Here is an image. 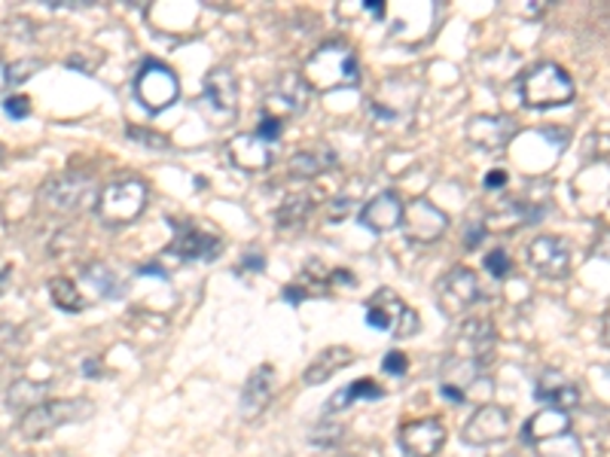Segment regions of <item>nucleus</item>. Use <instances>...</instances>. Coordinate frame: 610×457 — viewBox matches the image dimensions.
<instances>
[{
  "mask_svg": "<svg viewBox=\"0 0 610 457\" xmlns=\"http://www.w3.org/2000/svg\"><path fill=\"white\" fill-rule=\"evenodd\" d=\"M482 235H486V226H482V223H470V226H467L464 244L467 247H477L479 241H482Z\"/></svg>",
  "mask_w": 610,
  "mask_h": 457,
  "instance_id": "nucleus-38",
  "label": "nucleus"
},
{
  "mask_svg": "<svg viewBox=\"0 0 610 457\" xmlns=\"http://www.w3.org/2000/svg\"><path fill=\"white\" fill-rule=\"evenodd\" d=\"M382 397H384L382 385H376L372 378H358V382H351V385H346L342 390H336V397L327 399V406H323V409L339 412V409H346V406H351V403H360V399H382Z\"/></svg>",
  "mask_w": 610,
  "mask_h": 457,
  "instance_id": "nucleus-26",
  "label": "nucleus"
},
{
  "mask_svg": "<svg viewBox=\"0 0 610 457\" xmlns=\"http://www.w3.org/2000/svg\"><path fill=\"white\" fill-rule=\"evenodd\" d=\"M397 439L407 457H437L446 446V427L437 418H419L403 424Z\"/></svg>",
  "mask_w": 610,
  "mask_h": 457,
  "instance_id": "nucleus-12",
  "label": "nucleus"
},
{
  "mask_svg": "<svg viewBox=\"0 0 610 457\" xmlns=\"http://www.w3.org/2000/svg\"><path fill=\"white\" fill-rule=\"evenodd\" d=\"M400 226H403V235L416 244H431V241L443 238L446 226H449V217L446 211L428 202V199H412L403 205V217H400Z\"/></svg>",
  "mask_w": 610,
  "mask_h": 457,
  "instance_id": "nucleus-10",
  "label": "nucleus"
},
{
  "mask_svg": "<svg viewBox=\"0 0 610 457\" xmlns=\"http://www.w3.org/2000/svg\"><path fill=\"white\" fill-rule=\"evenodd\" d=\"M354 363V351L346 348V345H330V348H323L314 360L309 363V369L302 373V382L306 385H323V382H330L339 369H346Z\"/></svg>",
  "mask_w": 610,
  "mask_h": 457,
  "instance_id": "nucleus-22",
  "label": "nucleus"
},
{
  "mask_svg": "<svg viewBox=\"0 0 610 457\" xmlns=\"http://www.w3.org/2000/svg\"><path fill=\"white\" fill-rule=\"evenodd\" d=\"M96 406L86 403V399H49V403H37L34 409L24 412V418L19 422V434L34 443V439H43L52 430H59L64 424L83 422L86 415H92Z\"/></svg>",
  "mask_w": 610,
  "mask_h": 457,
  "instance_id": "nucleus-4",
  "label": "nucleus"
},
{
  "mask_svg": "<svg viewBox=\"0 0 610 457\" xmlns=\"http://www.w3.org/2000/svg\"><path fill=\"white\" fill-rule=\"evenodd\" d=\"M367 324L379 333H391L394 338H409L419 333V314L397 296L394 290H376L367 302Z\"/></svg>",
  "mask_w": 610,
  "mask_h": 457,
  "instance_id": "nucleus-6",
  "label": "nucleus"
},
{
  "mask_svg": "<svg viewBox=\"0 0 610 457\" xmlns=\"http://www.w3.org/2000/svg\"><path fill=\"white\" fill-rule=\"evenodd\" d=\"M83 281L89 284V287L96 290L98 296H104V299H122V293H126V284L120 281V275L101 263L86 265Z\"/></svg>",
  "mask_w": 610,
  "mask_h": 457,
  "instance_id": "nucleus-27",
  "label": "nucleus"
},
{
  "mask_svg": "<svg viewBox=\"0 0 610 457\" xmlns=\"http://www.w3.org/2000/svg\"><path fill=\"white\" fill-rule=\"evenodd\" d=\"M482 186H486V190H503V186H507V171H503V169H491L489 174H486V181H482Z\"/></svg>",
  "mask_w": 610,
  "mask_h": 457,
  "instance_id": "nucleus-37",
  "label": "nucleus"
},
{
  "mask_svg": "<svg viewBox=\"0 0 610 457\" xmlns=\"http://www.w3.org/2000/svg\"><path fill=\"white\" fill-rule=\"evenodd\" d=\"M461 354L464 357H473L477 363H486L494 354V326L486 317H473L461 326Z\"/></svg>",
  "mask_w": 610,
  "mask_h": 457,
  "instance_id": "nucleus-23",
  "label": "nucleus"
},
{
  "mask_svg": "<svg viewBox=\"0 0 610 457\" xmlns=\"http://www.w3.org/2000/svg\"><path fill=\"white\" fill-rule=\"evenodd\" d=\"M528 263L540 275L564 277L571 272V251L556 235H538V238L528 244Z\"/></svg>",
  "mask_w": 610,
  "mask_h": 457,
  "instance_id": "nucleus-15",
  "label": "nucleus"
},
{
  "mask_svg": "<svg viewBox=\"0 0 610 457\" xmlns=\"http://www.w3.org/2000/svg\"><path fill=\"white\" fill-rule=\"evenodd\" d=\"M336 162L333 150L327 146H314V150H300L297 156L290 159V174L293 177H318Z\"/></svg>",
  "mask_w": 610,
  "mask_h": 457,
  "instance_id": "nucleus-25",
  "label": "nucleus"
},
{
  "mask_svg": "<svg viewBox=\"0 0 610 457\" xmlns=\"http://www.w3.org/2000/svg\"><path fill=\"white\" fill-rule=\"evenodd\" d=\"M43 68V61L37 59H22L12 61L10 68H3V77H0V89H12V85H22L31 73H37Z\"/></svg>",
  "mask_w": 610,
  "mask_h": 457,
  "instance_id": "nucleus-31",
  "label": "nucleus"
},
{
  "mask_svg": "<svg viewBox=\"0 0 610 457\" xmlns=\"http://www.w3.org/2000/svg\"><path fill=\"white\" fill-rule=\"evenodd\" d=\"M3 113H7L10 120H28V116H31V101L24 95H10L3 101Z\"/></svg>",
  "mask_w": 610,
  "mask_h": 457,
  "instance_id": "nucleus-33",
  "label": "nucleus"
},
{
  "mask_svg": "<svg viewBox=\"0 0 610 457\" xmlns=\"http://www.w3.org/2000/svg\"><path fill=\"white\" fill-rule=\"evenodd\" d=\"M199 110L214 129L236 122V113H239V80H236V73L229 68L208 71L202 83V98H199Z\"/></svg>",
  "mask_w": 610,
  "mask_h": 457,
  "instance_id": "nucleus-5",
  "label": "nucleus"
},
{
  "mask_svg": "<svg viewBox=\"0 0 610 457\" xmlns=\"http://www.w3.org/2000/svg\"><path fill=\"white\" fill-rule=\"evenodd\" d=\"M311 211L309 195H290L284 199V205L278 207V226H297L306 220V214Z\"/></svg>",
  "mask_w": 610,
  "mask_h": 457,
  "instance_id": "nucleus-30",
  "label": "nucleus"
},
{
  "mask_svg": "<svg viewBox=\"0 0 610 457\" xmlns=\"http://www.w3.org/2000/svg\"><path fill=\"white\" fill-rule=\"evenodd\" d=\"M147 183L141 177H120L104 186L96 199V211L104 226H129L144 214Z\"/></svg>",
  "mask_w": 610,
  "mask_h": 457,
  "instance_id": "nucleus-3",
  "label": "nucleus"
},
{
  "mask_svg": "<svg viewBox=\"0 0 610 457\" xmlns=\"http://www.w3.org/2000/svg\"><path fill=\"white\" fill-rule=\"evenodd\" d=\"M604 342L610 345V317H604Z\"/></svg>",
  "mask_w": 610,
  "mask_h": 457,
  "instance_id": "nucleus-40",
  "label": "nucleus"
},
{
  "mask_svg": "<svg viewBox=\"0 0 610 457\" xmlns=\"http://www.w3.org/2000/svg\"><path fill=\"white\" fill-rule=\"evenodd\" d=\"M96 195V183L77 174V171H64V174H52L43 190H40V205L52 211V214H77L83 211Z\"/></svg>",
  "mask_w": 610,
  "mask_h": 457,
  "instance_id": "nucleus-7",
  "label": "nucleus"
},
{
  "mask_svg": "<svg viewBox=\"0 0 610 457\" xmlns=\"http://www.w3.org/2000/svg\"><path fill=\"white\" fill-rule=\"evenodd\" d=\"M510 430V415L501 406H482V409L473 412V418L464 424V436L467 446H494L501 443L503 436Z\"/></svg>",
  "mask_w": 610,
  "mask_h": 457,
  "instance_id": "nucleus-16",
  "label": "nucleus"
},
{
  "mask_svg": "<svg viewBox=\"0 0 610 457\" xmlns=\"http://www.w3.org/2000/svg\"><path fill=\"white\" fill-rule=\"evenodd\" d=\"M171 232H174V241H171V253H178L180 260H214L220 256V238L204 232V228L192 226L190 220H171Z\"/></svg>",
  "mask_w": 610,
  "mask_h": 457,
  "instance_id": "nucleus-14",
  "label": "nucleus"
},
{
  "mask_svg": "<svg viewBox=\"0 0 610 457\" xmlns=\"http://www.w3.org/2000/svg\"><path fill=\"white\" fill-rule=\"evenodd\" d=\"M227 150L229 159H232V165L241 171H263L269 169V162H272L269 144L260 141L257 134H239V138H232Z\"/></svg>",
  "mask_w": 610,
  "mask_h": 457,
  "instance_id": "nucleus-21",
  "label": "nucleus"
},
{
  "mask_svg": "<svg viewBox=\"0 0 610 457\" xmlns=\"http://www.w3.org/2000/svg\"><path fill=\"white\" fill-rule=\"evenodd\" d=\"M407 366H409V357L403 354V351H388V354H384L382 369L388 375H407Z\"/></svg>",
  "mask_w": 610,
  "mask_h": 457,
  "instance_id": "nucleus-35",
  "label": "nucleus"
},
{
  "mask_svg": "<svg viewBox=\"0 0 610 457\" xmlns=\"http://www.w3.org/2000/svg\"><path fill=\"white\" fill-rule=\"evenodd\" d=\"M538 457H583V448H580V439H577L571 430L568 434L552 436V439H543L538 443Z\"/></svg>",
  "mask_w": 610,
  "mask_h": 457,
  "instance_id": "nucleus-29",
  "label": "nucleus"
},
{
  "mask_svg": "<svg viewBox=\"0 0 610 457\" xmlns=\"http://www.w3.org/2000/svg\"><path fill=\"white\" fill-rule=\"evenodd\" d=\"M479 373H482V363H477L473 357H464V354H458L456 360H446L443 375H440L443 397L452 399V403H464L467 394L477 387Z\"/></svg>",
  "mask_w": 610,
  "mask_h": 457,
  "instance_id": "nucleus-17",
  "label": "nucleus"
},
{
  "mask_svg": "<svg viewBox=\"0 0 610 457\" xmlns=\"http://www.w3.org/2000/svg\"><path fill=\"white\" fill-rule=\"evenodd\" d=\"M49 296H52V305L61 312L77 314L86 308V296L77 290L71 277H52L49 281Z\"/></svg>",
  "mask_w": 610,
  "mask_h": 457,
  "instance_id": "nucleus-28",
  "label": "nucleus"
},
{
  "mask_svg": "<svg viewBox=\"0 0 610 457\" xmlns=\"http://www.w3.org/2000/svg\"><path fill=\"white\" fill-rule=\"evenodd\" d=\"M519 98L531 110L564 108V104L574 101V80L568 77L562 64L540 61L531 71L522 73V80H519Z\"/></svg>",
  "mask_w": 610,
  "mask_h": 457,
  "instance_id": "nucleus-2",
  "label": "nucleus"
},
{
  "mask_svg": "<svg viewBox=\"0 0 610 457\" xmlns=\"http://www.w3.org/2000/svg\"><path fill=\"white\" fill-rule=\"evenodd\" d=\"M134 95L144 104L150 113H159V110H168L180 95L178 77L168 71L166 64L159 61H147L144 68L134 77Z\"/></svg>",
  "mask_w": 610,
  "mask_h": 457,
  "instance_id": "nucleus-8",
  "label": "nucleus"
},
{
  "mask_svg": "<svg viewBox=\"0 0 610 457\" xmlns=\"http://www.w3.org/2000/svg\"><path fill=\"white\" fill-rule=\"evenodd\" d=\"M272 394H276V369L263 363L257 373H251L248 385L241 390V415L244 418H260L269 409Z\"/></svg>",
  "mask_w": 610,
  "mask_h": 457,
  "instance_id": "nucleus-20",
  "label": "nucleus"
},
{
  "mask_svg": "<svg viewBox=\"0 0 610 457\" xmlns=\"http://www.w3.org/2000/svg\"><path fill=\"white\" fill-rule=\"evenodd\" d=\"M302 80L309 89L333 92V89H351L360 83V68L354 52L346 43H327L314 49L302 68Z\"/></svg>",
  "mask_w": 610,
  "mask_h": 457,
  "instance_id": "nucleus-1",
  "label": "nucleus"
},
{
  "mask_svg": "<svg viewBox=\"0 0 610 457\" xmlns=\"http://www.w3.org/2000/svg\"><path fill=\"white\" fill-rule=\"evenodd\" d=\"M400 217H403V199L397 193H379L372 195L367 205L360 207L358 220L370 232H391L394 226H400Z\"/></svg>",
  "mask_w": 610,
  "mask_h": 457,
  "instance_id": "nucleus-19",
  "label": "nucleus"
},
{
  "mask_svg": "<svg viewBox=\"0 0 610 457\" xmlns=\"http://www.w3.org/2000/svg\"><path fill=\"white\" fill-rule=\"evenodd\" d=\"M571 430V418L559 409H543L538 415H531L522 427V443L526 446H538L543 439H552V436L568 434Z\"/></svg>",
  "mask_w": 610,
  "mask_h": 457,
  "instance_id": "nucleus-24",
  "label": "nucleus"
},
{
  "mask_svg": "<svg viewBox=\"0 0 610 457\" xmlns=\"http://www.w3.org/2000/svg\"><path fill=\"white\" fill-rule=\"evenodd\" d=\"M479 299H482V287H479L477 272H470L464 265L446 272V275L437 281V305H440L446 314L467 312V308L477 305Z\"/></svg>",
  "mask_w": 610,
  "mask_h": 457,
  "instance_id": "nucleus-9",
  "label": "nucleus"
},
{
  "mask_svg": "<svg viewBox=\"0 0 610 457\" xmlns=\"http://www.w3.org/2000/svg\"><path fill=\"white\" fill-rule=\"evenodd\" d=\"M129 138L132 141H141V144L153 146V150H168V141L162 138V134H150V132H141V129H129Z\"/></svg>",
  "mask_w": 610,
  "mask_h": 457,
  "instance_id": "nucleus-36",
  "label": "nucleus"
},
{
  "mask_svg": "<svg viewBox=\"0 0 610 457\" xmlns=\"http://www.w3.org/2000/svg\"><path fill=\"white\" fill-rule=\"evenodd\" d=\"M534 397H538L547 409L568 412L580 403V390H577L574 382L564 373H559V369H547V373L538 378V385H534Z\"/></svg>",
  "mask_w": 610,
  "mask_h": 457,
  "instance_id": "nucleus-18",
  "label": "nucleus"
},
{
  "mask_svg": "<svg viewBox=\"0 0 610 457\" xmlns=\"http://www.w3.org/2000/svg\"><path fill=\"white\" fill-rule=\"evenodd\" d=\"M482 265H486V272H489L491 277H507L510 275V268H513V263H510V253L507 251H491L486 260H482Z\"/></svg>",
  "mask_w": 610,
  "mask_h": 457,
  "instance_id": "nucleus-32",
  "label": "nucleus"
},
{
  "mask_svg": "<svg viewBox=\"0 0 610 457\" xmlns=\"http://www.w3.org/2000/svg\"><path fill=\"white\" fill-rule=\"evenodd\" d=\"M281 134H284V122L269 120V116H263V120H260V125H257V138H260V141H266V144L278 141Z\"/></svg>",
  "mask_w": 610,
  "mask_h": 457,
  "instance_id": "nucleus-34",
  "label": "nucleus"
},
{
  "mask_svg": "<svg viewBox=\"0 0 610 457\" xmlns=\"http://www.w3.org/2000/svg\"><path fill=\"white\" fill-rule=\"evenodd\" d=\"M3 287H7V272L0 268V293H3Z\"/></svg>",
  "mask_w": 610,
  "mask_h": 457,
  "instance_id": "nucleus-41",
  "label": "nucleus"
},
{
  "mask_svg": "<svg viewBox=\"0 0 610 457\" xmlns=\"http://www.w3.org/2000/svg\"><path fill=\"white\" fill-rule=\"evenodd\" d=\"M306 95H309V85L302 80V73H284L278 85L266 95L263 101V116L269 120L284 122L290 116H297L306 108Z\"/></svg>",
  "mask_w": 610,
  "mask_h": 457,
  "instance_id": "nucleus-11",
  "label": "nucleus"
},
{
  "mask_svg": "<svg viewBox=\"0 0 610 457\" xmlns=\"http://www.w3.org/2000/svg\"><path fill=\"white\" fill-rule=\"evenodd\" d=\"M516 138V122L510 116H491L479 113L467 122V141L482 153H501L503 146Z\"/></svg>",
  "mask_w": 610,
  "mask_h": 457,
  "instance_id": "nucleus-13",
  "label": "nucleus"
},
{
  "mask_svg": "<svg viewBox=\"0 0 610 457\" xmlns=\"http://www.w3.org/2000/svg\"><path fill=\"white\" fill-rule=\"evenodd\" d=\"M363 10L370 12L372 19H384V3H382V0H367V3H363Z\"/></svg>",
  "mask_w": 610,
  "mask_h": 457,
  "instance_id": "nucleus-39",
  "label": "nucleus"
}]
</instances>
